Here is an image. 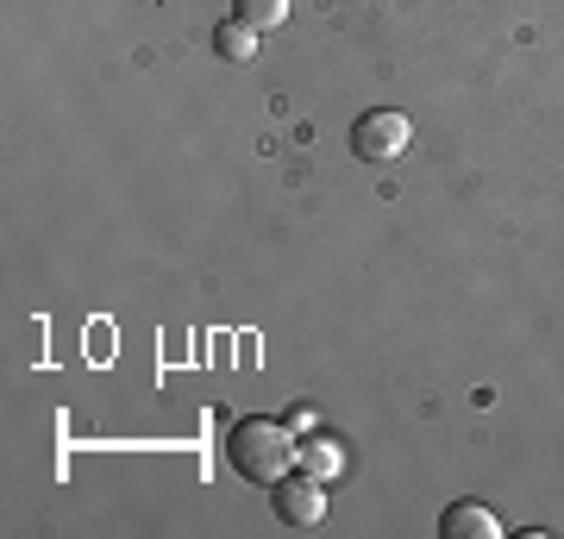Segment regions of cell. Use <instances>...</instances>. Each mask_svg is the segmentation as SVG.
<instances>
[{"instance_id": "obj_3", "label": "cell", "mask_w": 564, "mask_h": 539, "mask_svg": "<svg viewBox=\"0 0 564 539\" xmlns=\"http://www.w3.org/2000/svg\"><path fill=\"white\" fill-rule=\"evenodd\" d=\"M276 515L289 520V527H321V515H326V496H321V477H295V471H289V477L276 483Z\"/></svg>"}, {"instance_id": "obj_2", "label": "cell", "mask_w": 564, "mask_h": 539, "mask_svg": "<svg viewBox=\"0 0 564 539\" xmlns=\"http://www.w3.org/2000/svg\"><path fill=\"white\" fill-rule=\"evenodd\" d=\"M408 139H414V126H408V114H395V107H377V114H364V120L351 126V151L370 158V163L402 158Z\"/></svg>"}, {"instance_id": "obj_7", "label": "cell", "mask_w": 564, "mask_h": 539, "mask_svg": "<svg viewBox=\"0 0 564 539\" xmlns=\"http://www.w3.org/2000/svg\"><path fill=\"white\" fill-rule=\"evenodd\" d=\"M282 20H289V0H239V25L251 32H276Z\"/></svg>"}, {"instance_id": "obj_1", "label": "cell", "mask_w": 564, "mask_h": 539, "mask_svg": "<svg viewBox=\"0 0 564 539\" xmlns=\"http://www.w3.org/2000/svg\"><path fill=\"white\" fill-rule=\"evenodd\" d=\"M295 452H302V445L289 440V427H282V420H263V414L239 420V427L226 433V459H232V471H239L245 483H270V489H276V483L295 471Z\"/></svg>"}, {"instance_id": "obj_4", "label": "cell", "mask_w": 564, "mask_h": 539, "mask_svg": "<svg viewBox=\"0 0 564 539\" xmlns=\"http://www.w3.org/2000/svg\"><path fill=\"white\" fill-rule=\"evenodd\" d=\"M440 533L445 539H502V520L489 515L484 502H452L440 515Z\"/></svg>"}, {"instance_id": "obj_5", "label": "cell", "mask_w": 564, "mask_h": 539, "mask_svg": "<svg viewBox=\"0 0 564 539\" xmlns=\"http://www.w3.org/2000/svg\"><path fill=\"white\" fill-rule=\"evenodd\" d=\"M214 51H220L226 63H251L258 57V32L239 25V20H226V25H214Z\"/></svg>"}, {"instance_id": "obj_6", "label": "cell", "mask_w": 564, "mask_h": 539, "mask_svg": "<svg viewBox=\"0 0 564 539\" xmlns=\"http://www.w3.org/2000/svg\"><path fill=\"white\" fill-rule=\"evenodd\" d=\"M295 464H302L307 477H339V471H345V452H339L333 440H307L302 452H295Z\"/></svg>"}]
</instances>
